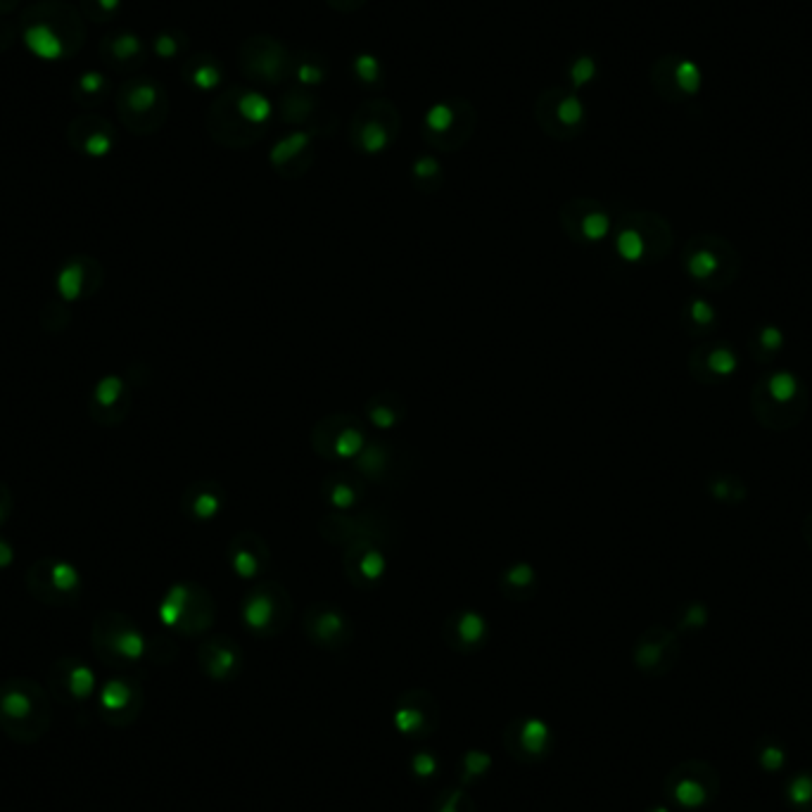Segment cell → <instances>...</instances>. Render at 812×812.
I'll list each match as a JSON object with an SVG mask.
<instances>
[{
    "label": "cell",
    "instance_id": "8",
    "mask_svg": "<svg viewBox=\"0 0 812 812\" xmlns=\"http://www.w3.org/2000/svg\"><path fill=\"white\" fill-rule=\"evenodd\" d=\"M369 440L364 418L345 411L323 416L312 428V449L328 463H354Z\"/></svg>",
    "mask_w": 812,
    "mask_h": 812
},
{
    "label": "cell",
    "instance_id": "11",
    "mask_svg": "<svg viewBox=\"0 0 812 812\" xmlns=\"http://www.w3.org/2000/svg\"><path fill=\"white\" fill-rule=\"evenodd\" d=\"M506 753L523 765L544 763L556 748V734L547 720L537 715H520L509 720L501 734Z\"/></svg>",
    "mask_w": 812,
    "mask_h": 812
},
{
    "label": "cell",
    "instance_id": "3",
    "mask_svg": "<svg viewBox=\"0 0 812 812\" xmlns=\"http://www.w3.org/2000/svg\"><path fill=\"white\" fill-rule=\"evenodd\" d=\"M114 110L119 122L136 136H148L162 129L167 122L169 103L164 88L148 76H131L126 84L114 93Z\"/></svg>",
    "mask_w": 812,
    "mask_h": 812
},
{
    "label": "cell",
    "instance_id": "21",
    "mask_svg": "<svg viewBox=\"0 0 812 812\" xmlns=\"http://www.w3.org/2000/svg\"><path fill=\"white\" fill-rule=\"evenodd\" d=\"M680 658V644H677L675 632L656 625L649 627L642 637L637 639L632 651V661L637 670H642L649 677H661L675 668Z\"/></svg>",
    "mask_w": 812,
    "mask_h": 812
},
{
    "label": "cell",
    "instance_id": "4",
    "mask_svg": "<svg viewBox=\"0 0 812 812\" xmlns=\"http://www.w3.org/2000/svg\"><path fill=\"white\" fill-rule=\"evenodd\" d=\"M271 117V105L264 95L231 91L219 103L212 105L209 112V131L219 143L231 148H245L250 138L245 136V124L252 131L262 129L266 119Z\"/></svg>",
    "mask_w": 812,
    "mask_h": 812
},
{
    "label": "cell",
    "instance_id": "22",
    "mask_svg": "<svg viewBox=\"0 0 812 812\" xmlns=\"http://www.w3.org/2000/svg\"><path fill=\"white\" fill-rule=\"evenodd\" d=\"M319 532L326 542L340 544L342 549L347 544L357 542L361 537H385L390 539L388 530V518H378L376 513H331V516H323L319 523ZM392 542V539H390Z\"/></svg>",
    "mask_w": 812,
    "mask_h": 812
},
{
    "label": "cell",
    "instance_id": "23",
    "mask_svg": "<svg viewBox=\"0 0 812 812\" xmlns=\"http://www.w3.org/2000/svg\"><path fill=\"white\" fill-rule=\"evenodd\" d=\"M103 266L95 257L76 255L67 259L55 274V290L60 300L81 302L93 297L103 285Z\"/></svg>",
    "mask_w": 812,
    "mask_h": 812
},
{
    "label": "cell",
    "instance_id": "34",
    "mask_svg": "<svg viewBox=\"0 0 812 812\" xmlns=\"http://www.w3.org/2000/svg\"><path fill=\"white\" fill-rule=\"evenodd\" d=\"M366 497V482L354 471H335L321 482V499L333 511H354Z\"/></svg>",
    "mask_w": 812,
    "mask_h": 812
},
{
    "label": "cell",
    "instance_id": "5",
    "mask_svg": "<svg viewBox=\"0 0 812 812\" xmlns=\"http://www.w3.org/2000/svg\"><path fill=\"white\" fill-rule=\"evenodd\" d=\"M93 651L100 661L114 668H129L148 656V637L129 615L105 611L95 618L91 630Z\"/></svg>",
    "mask_w": 812,
    "mask_h": 812
},
{
    "label": "cell",
    "instance_id": "13",
    "mask_svg": "<svg viewBox=\"0 0 812 812\" xmlns=\"http://www.w3.org/2000/svg\"><path fill=\"white\" fill-rule=\"evenodd\" d=\"M442 720L440 701L428 689H409L392 706V722L404 739L425 741L437 732Z\"/></svg>",
    "mask_w": 812,
    "mask_h": 812
},
{
    "label": "cell",
    "instance_id": "32",
    "mask_svg": "<svg viewBox=\"0 0 812 812\" xmlns=\"http://www.w3.org/2000/svg\"><path fill=\"white\" fill-rule=\"evenodd\" d=\"M613 250L627 264H644L665 255V247L649 238V231L639 221H623L613 226Z\"/></svg>",
    "mask_w": 812,
    "mask_h": 812
},
{
    "label": "cell",
    "instance_id": "53",
    "mask_svg": "<svg viewBox=\"0 0 812 812\" xmlns=\"http://www.w3.org/2000/svg\"><path fill=\"white\" fill-rule=\"evenodd\" d=\"M675 76H677V84H680L682 91H687V93H696V91H699V86H701V72H699V69H696L694 62H682V65L677 67Z\"/></svg>",
    "mask_w": 812,
    "mask_h": 812
},
{
    "label": "cell",
    "instance_id": "18",
    "mask_svg": "<svg viewBox=\"0 0 812 812\" xmlns=\"http://www.w3.org/2000/svg\"><path fill=\"white\" fill-rule=\"evenodd\" d=\"M48 682L53 694L62 703H74V706H84L91 699L98 696V680L95 672L88 663L81 658L62 656L50 665Z\"/></svg>",
    "mask_w": 812,
    "mask_h": 812
},
{
    "label": "cell",
    "instance_id": "12",
    "mask_svg": "<svg viewBox=\"0 0 812 812\" xmlns=\"http://www.w3.org/2000/svg\"><path fill=\"white\" fill-rule=\"evenodd\" d=\"M390 539L385 537H361L347 544L342 556V570L354 587L366 589L378 587L388 577L390 570Z\"/></svg>",
    "mask_w": 812,
    "mask_h": 812
},
{
    "label": "cell",
    "instance_id": "45",
    "mask_svg": "<svg viewBox=\"0 0 812 812\" xmlns=\"http://www.w3.org/2000/svg\"><path fill=\"white\" fill-rule=\"evenodd\" d=\"M710 497L715 501H727V504H741L746 499V487L741 480L727 478V475H720V478H713L708 482Z\"/></svg>",
    "mask_w": 812,
    "mask_h": 812
},
{
    "label": "cell",
    "instance_id": "42",
    "mask_svg": "<svg viewBox=\"0 0 812 812\" xmlns=\"http://www.w3.org/2000/svg\"><path fill=\"white\" fill-rule=\"evenodd\" d=\"M433 812H478L473 796L468 794L466 786L456 784L442 789L433 801Z\"/></svg>",
    "mask_w": 812,
    "mask_h": 812
},
{
    "label": "cell",
    "instance_id": "31",
    "mask_svg": "<svg viewBox=\"0 0 812 812\" xmlns=\"http://www.w3.org/2000/svg\"><path fill=\"white\" fill-rule=\"evenodd\" d=\"M585 117V107L570 93H549L544 103H539V124L544 131L556 138H568Z\"/></svg>",
    "mask_w": 812,
    "mask_h": 812
},
{
    "label": "cell",
    "instance_id": "1",
    "mask_svg": "<svg viewBox=\"0 0 812 812\" xmlns=\"http://www.w3.org/2000/svg\"><path fill=\"white\" fill-rule=\"evenodd\" d=\"M17 27L24 46L38 60H69L86 43L84 15L69 0H38L22 12Z\"/></svg>",
    "mask_w": 812,
    "mask_h": 812
},
{
    "label": "cell",
    "instance_id": "61",
    "mask_svg": "<svg viewBox=\"0 0 812 812\" xmlns=\"http://www.w3.org/2000/svg\"><path fill=\"white\" fill-rule=\"evenodd\" d=\"M19 5V0H0V17L10 15L12 10H15Z\"/></svg>",
    "mask_w": 812,
    "mask_h": 812
},
{
    "label": "cell",
    "instance_id": "16",
    "mask_svg": "<svg viewBox=\"0 0 812 812\" xmlns=\"http://www.w3.org/2000/svg\"><path fill=\"white\" fill-rule=\"evenodd\" d=\"M145 706V691L133 677H112L98 689V713L107 725L129 727Z\"/></svg>",
    "mask_w": 812,
    "mask_h": 812
},
{
    "label": "cell",
    "instance_id": "50",
    "mask_svg": "<svg viewBox=\"0 0 812 812\" xmlns=\"http://www.w3.org/2000/svg\"><path fill=\"white\" fill-rule=\"evenodd\" d=\"M756 342L758 347L767 354H779L784 350L786 345V338H784V331L779 326H772V323H767V326H760L756 331Z\"/></svg>",
    "mask_w": 812,
    "mask_h": 812
},
{
    "label": "cell",
    "instance_id": "24",
    "mask_svg": "<svg viewBox=\"0 0 812 812\" xmlns=\"http://www.w3.org/2000/svg\"><path fill=\"white\" fill-rule=\"evenodd\" d=\"M442 639L456 653H478L490 642V620L475 608H459L449 613L442 625Z\"/></svg>",
    "mask_w": 812,
    "mask_h": 812
},
{
    "label": "cell",
    "instance_id": "52",
    "mask_svg": "<svg viewBox=\"0 0 812 812\" xmlns=\"http://www.w3.org/2000/svg\"><path fill=\"white\" fill-rule=\"evenodd\" d=\"M181 36L179 34H171V31H162V34L155 36V41H152V50H155V55L164 57V60H169V57H176L181 53Z\"/></svg>",
    "mask_w": 812,
    "mask_h": 812
},
{
    "label": "cell",
    "instance_id": "20",
    "mask_svg": "<svg viewBox=\"0 0 812 812\" xmlns=\"http://www.w3.org/2000/svg\"><path fill=\"white\" fill-rule=\"evenodd\" d=\"M271 549L262 535L252 530H243L231 537L226 547V561L233 575H238L245 582L264 580L271 570Z\"/></svg>",
    "mask_w": 812,
    "mask_h": 812
},
{
    "label": "cell",
    "instance_id": "28",
    "mask_svg": "<svg viewBox=\"0 0 812 812\" xmlns=\"http://www.w3.org/2000/svg\"><path fill=\"white\" fill-rule=\"evenodd\" d=\"M722 247L725 245H708L701 243V240L687 245L682 264L691 281L701 285H718L722 274H727L729 278L734 276L732 269H727V262H734V255L732 252L722 255Z\"/></svg>",
    "mask_w": 812,
    "mask_h": 812
},
{
    "label": "cell",
    "instance_id": "56",
    "mask_svg": "<svg viewBox=\"0 0 812 812\" xmlns=\"http://www.w3.org/2000/svg\"><path fill=\"white\" fill-rule=\"evenodd\" d=\"M594 72H596V69H594L592 57H580V60H577L573 65V84L575 86L587 84V81L594 76Z\"/></svg>",
    "mask_w": 812,
    "mask_h": 812
},
{
    "label": "cell",
    "instance_id": "27",
    "mask_svg": "<svg viewBox=\"0 0 812 812\" xmlns=\"http://www.w3.org/2000/svg\"><path fill=\"white\" fill-rule=\"evenodd\" d=\"M131 388L122 376H103L93 385L88 411L100 425H119L131 411Z\"/></svg>",
    "mask_w": 812,
    "mask_h": 812
},
{
    "label": "cell",
    "instance_id": "19",
    "mask_svg": "<svg viewBox=\"0 0 812 812\" xmlns=\"http://www.w3.org/2000/svg\"><path fill=\"white\" fill-rule=\"evenodd\" d=\"M473 112H463V107L449 103L435 105L423 119V136L433 148L454 152L468 141L473 131Z\"/></svg>",
    "mask_w": 812,
    "mask_h": 812
},
{
    "label": "cell",
    "instance_id": "36",
    "mask_svg": "<svg viewBox=\"0 0 812 812\" xmlns=\"http://www.w3.org/2000/svg\"><path fill=\"white\" fill-rule=\"evenodd\" d=\"M497 585H499V592L504 599L520 604V601L535 599V594L539 589V573L532 563L516 561L501 570Z\"/></svg>",
    "mask_w": 812,
    "mask_h": 812
},
{
    "label": "cell",
    "instance_id": "30",
    "mask_svg": "<svg viewBox=\"0 0 812 812\" xmlns=\"http://www.w3.org/2000/svg\"><path fill=\"white\" fill-rule=\"evenodd\" d=\"M226 509V490L217 480L190 482L181 497V513L193 523H212Z\"/></svg>",
    "mask_w": 812,
    "mask_h": 812
},
{
    "label": "cell",
    "instance_id": "26",
    "mask_svg": "<svg viewBox=\"0 0 812 812\" xmlns=\"http://www.w3.org/2000/svg\"><path fill=\"white\" fill-rule=\"evenodd\" d=\"M198 665L212 682H233L243 672V649L226 634H212L198 646Z\"/></svg>",
    "mask_w": 812,
    "mask_h": 812
},
{
    "label": "cell",
    "instance_id": "49",
    "mask_svg": "<svg viewBox=\"0 0 812 812\" xmlns=\"http://www.w3.org/2000/svg\"><path fill=\"white\" fill-rule=\"evenodd\" d=\"M789 801L801 808L803 812H812V772H803V775L794 777L786 789Z\"/></svg>",
    "mask_w": 812,
    "mask_h": 812
},
{
    "label": "cell",
    "instance_id": "60",
    "mask_svg": "<svg viewBox=\"0 0 812 812\" xmlns=\"http://www.w3.org/2000/svg\"><path fill=\"white\" fill-rule=\"evenodd\" d=\"M300 79L302 81H319L321 79V69H316V67H312V65H304V67H300Z\"/></svg>",
    "mask_w": 812,
    "mask_h": 812
},
{
    "label": "cell",
    "instance_id": "2",
    "mask_svg": "<svg viewBox=\"0 0 812 812\" xmlns=\"http://www.w3.org/2000/svg\"><path fill=\"white\" fill-rule=\"evenodd\" d=\"M53 720V699L29 677L0 682V729L12 741L34 744L43 739Z\"/></svg>",
    "mask_w": 812,
    "mask_h": 812
},
{
    "label": "cell",
    "instance_id": "29",
    "mask_svg": "<svg viewBox=\"0 0 812 812\" xmlns=\"http://www.w3.org/2000/svg\"><path fill=\"white\" fill-rule=\"evenodd\" d=\"M98 55L112 72L133 74L145 62V43L131 31H114L100 38Z\"/></svg>",
    "mask_w": 812,
    "mask_h": 812
},
{
    "label": "cell",
    "instance_id": "63",
    "mask_svg": "<svg viewBox=\"0 0 812 812\" xmlns=\"http://www.w3.org/2000/svg\"><path fill=\"white\" fill-rule=\"evenodd\" d=\"M808 523H810V525H812V518H810V520H808ZM808 539H810V542H812V532H808Z\"/></svg>",
    "mask_w": 812,
    "mask_h": 812
},
{
    "label": "cell",
    "instance_id": "57",
    "mask_svg": "<svg viewBox=\"0 0 812 812\" xmlns=\"http://www.w3.org/2000/svg\"><path fill=\"white\" fill-rule=\"evenodd\" d=\"M17 34H19V27H15L10 19L0 17V55L8 53V50L12 48V43H15Z\"/></svg>",
    "mask_w": 812,
    "mask_h": 812
},
{
    "label": "cell",
    "instance_id": "40",
    "mask_svg": "<svg viewBox=\"0 0 812 812\" xmlns=\"http://www.w3.org/2000/svg\"><path fill=\"white\" fill-rule=\"evenodd\" d=\"M494 767V760L487 751L482 748H468V751L461 753L459 765H456V777H459L461 786H475L480 782H485L490 777Z\"/></svg>",
    "mask_w": 812,
    "mask_h": 812
},
{
    "label": "cell",
    "instance_id": "37",
    "mask_svg": "<svg viewBox=\"0 0 812 812\" xmlns=\"http://www.w3.org/2000/svg\"><path fill=\"white\" fill-rule=\"evenodd\" d=\"M112 84L107 79V74L95 72V69H86L72 81V100L84 110H95L110 98Z\"/></svg>",
    "mask_w": 812,
    "mask_h": 812
},
{
    "label": "cell",
    "instance_id": "41",
    "mask_svg": "<svg viewBox=\"0 0 812 812\" xmlns=\"http://www.w3.org/2000/svg\"><path fill=\"white\" fill-rule=\"evenodd\" d=\"M183 72H186V81H190L195 88H200V91H212V88H217L221 81L219 67L214 65L207 55L193 57Z\"/></svg>",
    "mask_w": 812,
    "mask_h": 812
},
{
    "label": "cell",
    "instance_id": "55",
    "mask_svg": "<svg viewBox=\"0 0 812 812\" xmlns=\"http://www.w3.org/2000/svg\"><path fill=\"white\" fill-rule=\"evenodd\" d=\"M760 765H763L767 772L782 770V765H784V751H782V748H779L777 744L765 746L763 751H760Z\"/></svg>",
    "mask_w": 812,
    "mask_h": 812
},
{
    "label": "cell",
    "instance_id": "33",
    "mask_svg": "<svg viewBox=\"0 0 812 812\" xmlns=\"http://www.w3.org/2000/svg\"><path fill=\"white\" fill-rule=\"evenodd\" d=\"M399 468H402V461H399L397 449L392 447L390 442L373 440V437L366 442V447L361 449L357 461L352 463V471L357 473L366 485H369V482L392 480Z\"/></svg>",
    "mask_w": 812,
    "mask_h": 812
},
{
    "label": "cell",
    "instance_id": "47",
    "mask_svg": "<svg viewBox=\"0 0 812 812\" xmlns=\"http://www.w3.org/2000/svg\"><path fill=\"white\" fill-rule=\"evenodd\" d=\"M79 10L95 24H105L122 10V0H79Z\"/></svg>",
    "mask_w": 812,
    "mask_h": 812
},
{
    "label": "cell",
    "instance_id": "38",
    "mask_svg": "<svg viewBox=\"0 0 812 812\" xmlns=\"http://www.w3.org/2000/svg\"><path fill=\"white\" fill-rule=\"evenodd\" d=\"M758 395H763L767 402L779 404V409H789L798 397L803 395V385L796 373L791 371H772L758 385Z\"/></svg>",
    "mask_w": 812,
    "mask_h": 812
},
{
    "label": "cell",
    "instance_id": "14",
    "mask_svg": "<svg viewBox=\"0 0 812 812\" xmlns=\"http://www.w3.org/2000/svg\"><path fill=\"white\" fill-rule=\"evenodd\" d=\"M304 637L323 651H342L352 644L354 625L352 618L340 606L328 601H316L302 615Z\"/></svg>",
    "mask_w": 812,
    "mask_h": 812
},
{
    "label": "cell",
    "instance_id": "48",
    "mask_svg": "<svg viewBox=\"0 0 812 812\" xmlns=\"http://www.w3.org/2000/svg\"><path fill=\"white\" fill-rule=\"evenodd\" d=\"M274 50H276V43H271V50H266V53H257V57L245 55V57H252V72H257V76H262V79H269V81H274L281 76V69L285 62L283 53H274Z\"/></svg>",
    "mask_w": 812,
    "mask_h": 812
},
{
    "label": "cell",
    "instance_id": "39",
    "mask_svg": "<svg viewBox=\"0 0 812 812\" xmlns=\"http://www.w3.org/2000/svg\"><path fill=\"white\" fill-rule=\"evenodd\" d=\"M696 357H701V369H703V380H725L729 376L739 371V354L732 350L729 345H715V347H703L701 352H696Z\"/></svg>",
    "mask_w": 812,
    "mask_h": 812
},
{
    "label": "cell",
    "instance_id": "10",
    "mask_svg": "<svg viewBox=\"0 0 812 812\" xmlns=\"http://www.w3.org/2000/svg\"><path fill=\"white\" fill-rule=\"evenodd\" d=\"M663 789L672 803L684 810H696L718 796L720 777L706 760H684L670 770Z\"/></svg>",
    "mask_w": 812,
    "mask_h": 812
},
{
    "label": "cell",
    "instance_id": "54",
    "mask_svg": "<svg viewBox=\"0 0 812 812\" xmlns=\"http://www.w3.org/2000/svg\"><path fill=\"white\" fill-rule=\"evenodd\" d=\"M354 72L359 74V79H364V81H369V84H373V81H376L380 76L378 60L373 55H361V57H357V62H354Z\"/></svg>",
    "mask_w": 812,
    "mask_h": 812
},
{
    "label": "cell",
    "instance_id": "58",
    "mask_svg": "<svg viewBox=\"0 0 812 812\" xmlns=\"http://www.w3.org/2000/svg\"><path fill=\"white\" fill-rule=\"evenodd\" d=\"M12 511H15V499H12L10 487L5 485V482H0V528L8 523Z\"/></svg>",
    "mask_w": 812,
    "mask_h": 812
},
{
    "label": "cell",
    "instance_id": "15",
    "mask_svg": "<svg viewBox=\"0 0 812 812\" xmlns=\"http://www.w3.org/2000/svg\"><path fill=\"white\" fill-rule=\"evenodd\" d=\"M561 228L570 240L580 245H596L613 233V219L599 202L587 198H575L566 202L558 214Z\"/></svg>",
    "mask_w": 812,
    "mask_h": 812
},
{
    "label": "cell",
    "instance_id": "59",
    "mask_svg": "<svg viewBox=\"0 0 812 812\" xmlns=\"http://www.w3.org/2000/svg\"><path fill=\"white\" fill-rule=\"evenodd\" d=\"M12 558H15V547H12L8 539L0 537V570L8 568L12 563Z\"/></svg>",
    "mask_w": 812,
    "mask_h": 812
},
{
    "label": "cell",
    "instance_id": "51",
    "mask_svg": "<svg viewBox=\"0 0 812 812\" xmlns=\"http://www.w3.org/2000/svg\"><path fill=\"white\" fill-rule=\"evenodd\" d=\"M708 623V608L694 601V604H687L682 608L680 615V627L682 630H701Z\"/></svg>",
    "mask_w": 812,
    "mask_h": 812
},
{
    "label": "cell",
    "instance_id": "44",
    "mask_svg": "<svg viewBox=\"0 0 812 812\" xmlns=\"http://www.w3.org/2000/svg\"><path fill=\"white\" fill-rule=\"evenodd\" d=\"M684 319H687L689 326L696 328V331H710V328L718 326V312H715L713 304L703 300V297H694V300L687 302V307H684Z\"/></svg>",
    "mask_w": 812,
    "mask_h": 812
},
{
    "label": "cell",
    "instance_id": "25",
    "mask_svg": "<svg viewBox=\"0 0 812 812\" xmlns=\"http://www.w3.org/2000/svg\"><path fill=\"white\" fill-rule=\"evenodd\" d=\"M67 143L79 155L91 157V160H103L114 150L117 133H114V126L105 117L95 112H84L69 122Z\"/></svg>",
    "mask_w": 812,
    "mask_h": 812
},
{
    "label": "cell",
    "instance_id": "6",
    "mask_svg": "<svg viewBox=\"0 0 812 812\" xmlns=\"http://www.w3.org/2000/svg\"><path fill=\"white\" fill-rule=\"evenodd\" d=\"M293 599L290 592L278 580H259L247 589L240 604V620H243L245 630L255 637L271 639L278 637L285 627H288L290 618H293Z\"/></svg>",
    "mask_w": 812,
    "mask_h": 812
},
{
    "label": "cell",
    "instance_id": "62",
    "mask_svg": "<svg viewBox=\"0 0 812 812\" xmlns=\"http://www.w3.org/2000/svg\"><path fill=\"white\" fill-rule=\"evenodd\" d=\"M646 812H670V810L665 808V805H653V808H649Z\"/></svg>",
    "mask_w": 812,
    "mask_h": 812
},
{
    "label": "cell",
    "instance_id": "17",
    "mask_svg": "<svg viewBox=\"0 0 812 812\" xmlns=\"http://www.w3.org/2000/svg\"><path fill=\"white\" fill-rule=\"evenodd\" d=\"M397 136V114L390 105L371 103L361 107L352 124L354 148L366 155H380L395 141Z\"/></svg>",
    "mask_w": 812,
    "mask_h": 812
},
{
    "label": "cell",
    "instance_id": "7",
    "mask_svg": "<svg viewBox=\"0 0 812 812\" xmlns=\"http://www.w3.org/2000/svg\"><path fill=\"white\" fill-rule=\"evenodd\" d=\"M157 613L169 630L186 634V637H202L214 625L217 606H214L212 594L202 585L179 582V585H171L167 594L162 596Z\"/></svg>",
    "mask_w": 812,
    "mask_h": 812
},
{
    "label": "cell",
    "instance_id": "9",
    "mask_svg": "<svg viewBox=\"0 0 812 812\" xmlns=\"http://www.w3.org/2000/svg\"><path fill=\"white\" fill-rule=\"evenodd\" d=\"M24 582H27L29 594L36 601L55 608L76 606L81 599V589H84L79 570L72 563L50 556L31 563L27 575H24Z\"/></svg>",
    "mask_w": 812,
    "mask_h": 812
},
{
    "label": "cell",
    "instance_id": "35",
    "mask_svg": "<svg viewBox=\"0 0 812 812\" xmlns=\"http://www.w3.org/2000/svg\"><path fill=\"white\" fill-rule=\"evenodd\" d=\"M409 416V409H406V399L395 390H380L376 395L369 397V402L364 406V421L371 428L383 430H397L399 425L406 421Z\"/></svg>",
    "mask_w": 812,
    "mask_h": 812
},
{
    "label": "cell",
    "instance_id": "43",
    "mask_svg": "<svg viewBox=\"0 0 812 812\" xmlns=\"http://www.w3.org/2000/svg\"><path fill=\"white\" fill-rule=\"evenodd\" d=\"M411 179L423 193H433L442 186V164L430 155H421L411 167Z\"/></svg>",
    "mask_w": 812,
    "mask_h": 812
},
{
    "label": "cell",
    "instance_id": "46",
    "mask_svg": "<svg viewBox=\"0 0 812 812\" xmlns=\"http://www.w3.org/2000/svg\"><path fill=\"white\" fill-rule=\"evenodd\" d=\"M409 770H411V775H414L416 782H433V779L440 775L442 763L433 751L421 748V751H416L414 756H411Z\"/></svg>",
    "mask_w": 812,
    "mask_h": 812
}]
</instances>
